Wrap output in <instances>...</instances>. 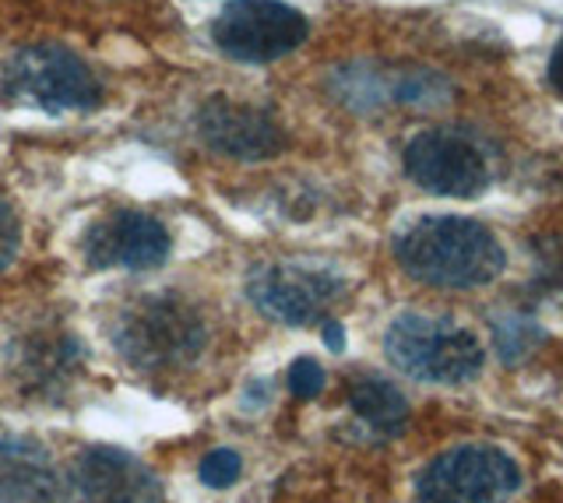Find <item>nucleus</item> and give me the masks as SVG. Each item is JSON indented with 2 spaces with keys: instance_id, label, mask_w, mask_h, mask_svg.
<instances>
[{
  "instance_id": "nucleus-16",
  "label": "nucleus",
  "mask_w": 563,
  "mask_h": 503,
  "mask_svg": "<svg viewBox=\"0 0 563 503\" xmlns=\"http://www.w3.org/2000/svg\"><path fill=\"white\" fill-rule=\"evenodd\" d=\"M18 250H22V222H18L14 208L0 198V271L14 265Z\"/></svg>"
},
{
  "instance_id": "nucleus-4",
  "label": "nucleus",
  "mask_w": 563,
  "mask_h": 503,
  "mask_svg": "<svg viewBox=\"0 0 563 503\" xmlns=\"http://www.w3.org/2000/svg\"><path fill=\"white\" fill-rule=\"evenodd\" d=\"M384 353L405 377L427 384H465L483 370V345L448 317L401 314L384 335Z\"/></svg>"
},
{
  "instance_id": "nucleus-6",
  "label": "nucleus",
  "mask_w": 563,
  "mask_h": 503,
  "mask_svg": "<svg viewBox=\"0 0 563 503\" xmlns=\"http://www.w3.org/2000/svg\"><path fill=\"white\" fill-rule=\"evenodd\" d=\"M518 465L500 447L465 444L422 468L416 503H500L518 490Z\"/></svg>"
},
{
  "instance_id": "nucleus-2",
  "label": "nucleus",
  "mask_w": 563,
  "mask_h": 503,
  "mask_svg": "<svg viewBox=\"0 0 563 503\" xmlns=\"http://www.w3.org/2000/svg\"><path fill=\"white\" fill-rule=\"evenodd\" d=\"M110 335L137 370H184L205 353L208 321L184 292H141L117 310Z\"/></svg>"
},
{
  "instance_id": "nucleus-14",
  "label": "nucleus",
  "mask_w": 563,
  "mask_h": 503,
  "mask_svg": "<svg viewBox=\"0 0 563 503\" xmlns=\"http://www.w3.org/2000/svg\"><path fill=\"white\" fill-rule=\"evenodd\" d=\"M349 405L360 415L366 426H374L380 433H395L401 429L405 415H409V405L395 384H387L384 377H363L352 384L349 391Z\"/></svg>"
},
{
  "instance_id": "nucleus-12",
  "label": "nucleus",
  "mask_w": 563,
  "mask_h": 503,
  "mask_svg": "<svg viewBox=\"0 0 563 503\" xmlns=\"http://www.w3.org/2000/svg\"><path fill=\"white\" fill-rule=\"evenodd\" d=\"M60 476L32 437H0V503H57Z\"/></svg>"
},
{
  "instance_id": "nucleus-7",
  "label": "nucleus",
  "mask_w": 563,
  "mask_h": 503,
  "mask_svg": "<svg viewBox=\"0 0 563 503\" xmlns=\"http://www.w3.org/2000/svg\"><path fill=\"white\" fill-rule=\"evenodd\" d=\"M342 279L317 265H264L246 282V297L264 317L289 327H307L342 297Z\"/></svg>"
},
{
  "instance_id": "nucleus-1",
  "label": "nucleus",
  "mask_w": 563,
  "mask_h": 503,
  "mask_svg": "<svg viewBox=\"0 0 563 503\" xmlns=\"http://www.w3.org/2000/svg\"><path fill=\"white\" fill-rule=\"evenodd\" d=\"M395 261L405 275L433 289H475L504 271L507 254L486 225L457 215H427L395 239Z\"/></svg>"
},
{
  "instance_id": "nucleus-15",
  "label": "nucleus",
  "mask_w": 563,
  "mask_h": 503,
  "mask_svg": "<svg viewBox=\"0 0 563 503\" xmlns=\"http://www.w3.org/2000/svg\"><path fill=\"white\" fill-rule=\"evenodd\" d=\"M240 468H243V461H240V455L236 450H229V447H222V450H211V455H205L201 458V482L205 485H216V490H225V485H233L236 479H240Z\"/></svg>"
},
{
  "instance_id": "nucleus-5",
  "label": "nucleus",
  "mask_w": 563,
  "mask_h": 503,
  "mask_svg": "<svg viewBox=\"0 0 563 503\" xmlns=\"http://www.w3.org/2000/svg\"><path fill=\"white\" fill-rule=\"evenodd\" d=\"M310 36L307 14L286 0H229L211 22V40L229 60L275 64Z\"/></svg>"
},
{
  "instance_id": "nucleus-17",
  "label": "nucleus",
  "mask_w": 563,
  "mask_h": 503,
  "mask_svg": "<svg viewBox=\"0 0 563 503\" xmlns=\"http://www.w3.org/2000/svg\"><path fill=\"white\" fill-rule=\"evenodd\" d=\"M324 367H317L313 359H296L292 367H289V391L296 398H317L324 391Z\"/></svg>"
},
{
  "instance_id": "nucleus-3",
  "label": "nucleus",
  "mask_w": 563,
  "mask_h": 503,
  "mask_svg": "<svg viewBox=\"0 0 563 503\" xmlns=\"http://www.w3.org/2000/svg\"><path fill=\"white\" fill-rule=\"evenodd\" d=\"M0 96L11 107L43 113H92L102 107V81L75 49L60 43H35L11 54L0 75Z\"/></svg>"
},
{
  "instance_id": "nucleus-11",
  "label": "nucleus",
  "mask_w": 563,
  "mask_h": 503,
  "mask_svg": "<svg viewBox=\"0 0 563 503\" xmlns=\"http://www.w3.org/2000/svg\"><path fill=\"white\" fill-rule=\"evenodd\" d=\"M64 503H163V485L128 450L92 447L70 465Z\"/></svg>"
},
{
  "instance_id": "nucleus-8",
  "label": "nucleus",
  "mask_w": 563,
  "mask_h": 503,
  "mask_svg": "<svg viewBox=\"0 0 563 503\" xmlns=\"http://www.w3.org/2000/svg\"><path fill=\"white\" fill-rule=\"evenodd\" d=\"M405 172L409 180L440 198H472L489 180L483 152L454 131H422L405 145Z\"/></svg>"
},
{
  "instance_id": "nucleus-18",
  "label": "nucleus",
  "mask_w": 563,
  "mask_h": 503,
  "mask_svg": "<svg viewBox=\"0 0 563 503\" xmlns=\"http://www.w3.org/2000/svg\"><path fill=\"white\" fill-rule=\"evenodd\" d=\"M550 81H553V89L563 96V40L556 43L553 49V60H550Z\"/></svg>"
},
{
  "instance_id": "nucleus-13",
  "label": "nucleus",
  "mask_w": 563,
  "mask_h": 503,
  "mask_svg": "<svg viewBox=\"0 0 563 503\" xmlns=\"http://www.w3.org/2000/svg\"><path fill=\"white\" fill-rule=\"evenodd\" d=\"M78 356H81V345L60 335V338H40V342H29L22 359H18V377L25 380L29 388H53L60 377L70 373V367H78Z\"/></svg>"
},
{
  "instance_id": "nucleus-10",
  "label": "nucleus",
  "mask_w": 563,
  "mask_h": 503,
  "mask_svg": "<svg viewBox=\"0 0 563 503\" xmlns=\"http://www.w3.org/2000/svg\"><path fill=\"white\" fill-rule=\"evenodd\" d=\"M173 250V236L163 222L148 212L120 208L88 225L81 239V254L92 268H123V271H152L166 265Z\"/></svg>"
},
{
  "instance_id": "nucleus-19",
  "label": "nucleus",
  "mask_w": 563,
  "mask_h": 503,
  "mask_svg": "<svg viewBox=\"0 0 563 503\" xmlns=\"http://www.w3.org/2000/svg\"><path fill=\"white\" fill-rule=\"evenodd\" d=\"M324 342L331 345L334 353H342V349H345V332H342V324L328 321V324H324Z\"/></svg>"
},
{
  "instance_id": "nucleus-9",
  "label": "nucleus",
  "mask_w": 563,
  "mask_h": 503,
  "mask_svg": "<svg viewBox=\"0 0 563 503\" xmlns=\"http://www.w3.org/2000/svg\"><path fill=\"white\" fill-rule=\"evenodd\" d=\"M194 127H198V137L211 152H219L233 163H268L289 145L286 131L268 110L225 96L205 99Z\"/></svg>"
}]
</instances>
